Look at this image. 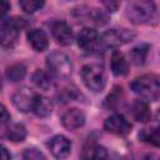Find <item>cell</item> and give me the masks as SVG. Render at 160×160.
Masks as SVG:
<instances>
[{"label":"cell","instance_id":"obj_6","mask_svg":"<svg viewBox=\"0 0 160 160\" xmlns=\"http://www.w3.org/2000/svg\"><path fill=\"white\" fill-rule=\"evenodd\" d=\"M135 38V32L128 29H111L99 36L100 48H118Z\"/></svg>","mask_w":160,"mask_h":160},{"label":"cell","instance_id":"obj_4","mask_svg":"<svg viewBox=\"0 0 160 160\" xmlns=\"http://www.w3.org/2000/svg\"><path fill=\"white\" fill-rule=\"evenodd\" d=\"M81 79L84 81L85 86L94 92L102 91L106 85L105 71H104L102 66H100L98 64L84 65L81 69Z\"/></svg>","mask_w":160,"mask_h":160},{"label":"cell","instance_id":"obj_3","mask_svg":"<svg viewBox=\"0 0 160 160\" xmlns=\"http://www.w3.org/2000/svg\"><path fill=\"white\" fill-rule=\"evenodd\" d=\"M48 72L52 78L66 79L72 72V64L70 58L61 51H52L46 56Z\"/></svg>","mask_w":160,"mask_h":160},{"label":"cell","instance_id":"obj_25","mask_svg":"<svg viewBox=\"0 0 160 160\" xmlns=\"http://www.w3.org/2000/svg\"><path fill=\"white\" fill-rule=\"evenodd\" d=\"M120 95H121V88H114V91L106 98V105L109 108L118 106L120 104V101H121Z\"/></svg>","mask_w":160,"mask_h":160},{"label":"cell","instance_id":"obj_5","mask_svg":"<svg viewBox=\"0 0 160 160\" xmlns=\"http://www.w3.org/2000/svg\"><path fill=\"white\" fill-rule=\"evenodd\" d=\"M25 26V20L21 18L8 19L0 26V45L2 48H12L18 39L20 30Z\"/></svg>","mask_w":160,"mask_h":160},{"label":"cell","instance_id":"obj_11","mask_svg":"<svg viewBox=\"0 0 160 160\" xmlns=\"http://www.w3.org/2000/svg\"><path fill=\"white\" fill-rule=\"evenodd\" d=\"M78 45L82 50L91 52L99 48V34L92 28H84L78 35Z\"/></svg>","mask_w":160,"mask_h":160},{"label":"cell","instance_id":"obj_12","mask_svg":"<svg viewBox=\"0 0 160 160\" xmlns=\"http://www.w3.org/2000/svg\"><path fill=\"white\" fill-rule=\"evenodd\" d=\"M61 124L68 130H76L81 128L85 124V115L84 112L78 108L68 109L61 115Z\"/></svg>","mask_w":160,"mask_h":160},{"label":"cell","instance_id":"obj_26","mask_svg":"<svg viewBox=\"0 0 160 160\" xmlns=\"http://www.w3.org/2000/svg\"><path fill=\"white\" fill-rule=\"evenodd\" d=\"M9 119H10V114H9L8 109L2 104H0V126L6 124L9 121Z\"/></svg>","mask_w":160,"mask_h":160},{"label":"cell","instance_id":"obj_23","mask_svg":"<svg viewBox=\"0 0 160 160\" xmlns=\"http://www.w3.org/2000/svg\"><path fill=\"white\" fill-rule=\"evenodd\" d=\"M20 8L28 12V14H32L38 10H40L44 6V1H39V0H21L19 2Z\"/></svg>","mask_w":160,"mask_h":160},{"label":"cell","instance_id":"obj_17","mask_svg":"<svg viewBox=\"0 0 160 160\" xmlns=\"http://www.w3.org/2000/svg\"><path fill=\"white\" fill-rule=\"evenodd\" d=\"M4 136L8 140L15 141V142H21L26 138V129L22 124H10L5 128L4 130Z\"/></svg>","mask_w":160,"mask_h":160},{"label":"cell","instance_id":"obj_29","mask_svg":"<svg viewBox=\"0 0 160 160\" xmlns=\"http://www.w3.org/2000/svg\"><path fill=\"white\" fill-rule=\"evenodd\" d=\"M105 6H106V10L108 11H115L116 9H118V6H119V2H114V1H104L102 2Z\"/></svg>","mask_w":160,"mask_h":160},{"label":"cell","instance_id":"obj_21","mask_svg":"<svg viewBox=\"0 0 160 160\" xmlns=\"http://www.w3.org/2000/svg\"><path fill=\"white\" fill-rule=\"evenodd\" d=\"M25 75H26V68L22 64H12V65L8 66L5 70L6 79L12 82L22 80L25 78Z\"/></svg>","mask_w":160,"mask_h":160},{"label":"cell","instance_id":"obj_14","mask_svg":"<svg viewBox=\"0 0 160 160\" xmlns=\"http://www.w3.org/2000/svg\"><path fill=\"white\" fill-rule=\"evenodd\" d=\"M80 158L81 160H106L108 151L104 146L95 142H90L82 148Z\"/></svg>","mask_w":160,"mask_h":160},{"label":"cell","instance_id":"obj_13","mask_svg":"<svg viewBox=\"0 0 160 160\" xmlns=\"http://www.w3.org/2000/svg\"><path fill=\"white\" fill-rule=\"evenodd\" d=\"M110 69L115 76H125L129 72V62L122 52L114 50L110 59Z\"/></svg>","mask_w":160,"mask_h":160},{"label":"cell","instance_id":"obj_28","mask_svg":"<svg viewBox=\"0 0 160 160\" xmlns=\"http://www.w3.org/2000/svg\"><path fill=\"white\" fill-rule=\"evenodd\" d=\"M0 160H11V155L8 151V149L0 144Z\"/></svg>","mask_w":160,"mask_h":160},{"label":"cell","instance_id":"obj_8","mask_svg":"<svg viewBox=\"0 0 160 160\" xmlns=\"http://www.w3.org/2000/svg\"><path fill=\"white\" fill-rule=\"evenodd\" d=\"M104 128L106 131L115 135H128L131 131V124L121 114H112L106 118Z\"/></svg>","mask_w":160,"mask_h":160},{"label":"cell","instance_id":"obj_7","mask_svg":"<svg viewBox=\"0 0 160 160\" xmlns=\"http://www.w3.org/2000/svg\"><path fill=\"white\" fill-rule=\"evenodd\" d=\"M38 94L32 91L29 88H21L16 90L12 95V104L14 106L21 111V112H29L32 111L35 100H36Z\"/></svg>","mask_w":160,"mask_h":160},{"label":"cell","instance_id":"obj_20","mask_svg":"<svg viewBox=\"0 0 160 160\" xmlns=\"http://www.w3.org/2000/svg\"><path fill=\"white\" fill-rule=\"evenodd\" d=\"M148 54H149V45L148 44H140V45L132 48L130 51L131 62L135 64L136 66L142 65L148 58Z\"/></svg>","mask_w":160,"mask_h":160},{"label":"cell","instance_id":"obj_19","mask_svg":"<svg viewBox=\"0 0 160 160\" xmlns=\"http://www.w3.org/2000/svg\"><path fill=\"white\" fill-rule=\"evenodd\" d=\"M32 82L41 90H49L52 86V76L48 71L38 69L32 74Z\"/></svg>","mask_w":160,"mask_h":160},{"label":"cell","instance_id":"obj_1","mask_svg":"<svg viewBox=\"0 0 160 160\" xmlns=\"http://www.w3.org/2000/svg\"><path fill=\"white\" fill-rule=\"evenodd\" d=\"M130 88L134 92L139 94L142 100L156 101L160 96V78L155 74H145L130 82Z\"/></svg>","mask_w":160,"mask_h":160},{"label":"cell","instance_id":"obj_31","mask_svg":"<svg viewBox=\"0 0 160 160\" xmlns=\"http://www.w3.org/2000/svg\"><path fill=\"white\" fill-rule=\"evenodd\" d=\"M1 86H2V85H1V79H0V90H1Z\"/></svg>","mask_w":160,"mask_h":160},{"label":"cell","instance_id":"obj_15","mask_svg":"<svg viewBox=\"0 0 160 160\" xmlns=\"http://www.w3.org/2000/svg\"><path fill=\"white\" fill-rule=\"evenodd\" d=\"M28 40H29L30 45L32 46V49L35 51H39V52L46 50L49 46L48 35L41 29H31L28 32Z\"/></svg>","mask_w":160,"mask_h":160},{"label":"cell","instance_id":"obj_16","mask_svg":"<svg viewBox=\"0 0 160 160\" xmlns=\"http://www.w3.org/2000/svg\"><path fill=\"white\" fill-rule=\"evenodd\" d=\"M130 112L132 115V118L136 120V121H140V122H146L150 120L151 118V112H150V108H149V104L148 101L142 100V99H138L135 100L131 106H130Z\"/></svg>","mask_w":160,"mask_h":160},{"label":"cell","instance_id":"obj_18","mask_svg":"<svg viewBox=\"0 0 160 160\" xmlns=\"http://www.w3.org/2000/svg\"><path fill=\"white\" fill-rule=\"evenodd\" d=\"M32 111L39 118L49 116L51 114V111H52V102H51V100L49 98H45V96L38 94L35 104H34V108H32Z\"/></svg>","mask_w":160,"mask_h":160},{"label":"cell","instance_id":"obj_24","mask_svg":"<svg viewBox=\"0 0 160 160\" xmlns=\"http://www.w3.org/2000/svg\"><path fill=\"white\" fill-rule=\"evenodd\" d=\"M24 160H48L46 156L36 148H29L22 154Z\"/></svg>","mask_w":160,"mask_h":160},{"label":"cell","instance_id":"obj_30","mask_svg":"<svg viewBox=\"0 0 160 160\" xmlns=\"http://www.w3.org/2000/svg\"><path fill=\"white\" fill-rule=\"evenodd\" d=\"M142 160H159V156L155 154H148L142 158Z\"/></svg>","mask_w":160,"mask_h":160},{"label":"cell","instance_id":"obj_2","mask_svg":"<svg viewBox=\"0 0 160 160\" xmlns=\"http://www.w3.org/2000/svg\"><path fill=\"white\" fill-rule=\"evenodd\" d=\"M126 16L132 24H149L158 19L156 5L152 1H132L126 5Z\"/></svg>","mask_w":160,"mask_h":160},{"label":"cell","instance_id":"obj_10","mask_svg":"<svg viewBox=\"0 0 160 160\" xmlns=\"http://www.w3.org/2000/svg\"><path fill=\"white\" fill-rule=\"evenodd\" d=\"M49 149L54 158L61 160L69 156L71 151V141L64 135H55L49 141Z\"/></svg>","mask_w":160,"mask_h":160},{"label":"cell","instance_id":"obj_9","mask_svg":"<svg viewBox=\"0 0 160 160\" xmlns=\"http://www.w3.org/2000/svg\"><path fill=\"white\" fill-rule=\"evenodd\" d=\"M51 34L58 44L62 46H68L74 40V34L70 28V25L65 21L58 20L51 24Z\"/></svg>","mask_w":160,"mask_h":160},{"label":"cell","instance_id":"obj_27","mask_svg":"<svg viewBox=\"0 0 160 160\" xmlns=\"http://www.w3.org/2000/svg\"><path fill=\"white\" fill-rule=\"evenodd\" d=\"M10 10V4L5 0H0V20H4Z\"/></svg>","mask_w":160,"mask_h":160},{"label":"cell","instance_id":"obj_22","mask_svg":"<svg viewBox=\"0 0 160 160\" xmlns=\"http://www.w3.org/2000/svg\"><path fill=\"white\" fill-rule=\"evenodd\" d=\"M139 139L144 142H149L154 146H159L160 145V132H159V128H148V129H142L139 132Z\"/></svg>","mask_w":160,"mask_h":160}]
</instances>
